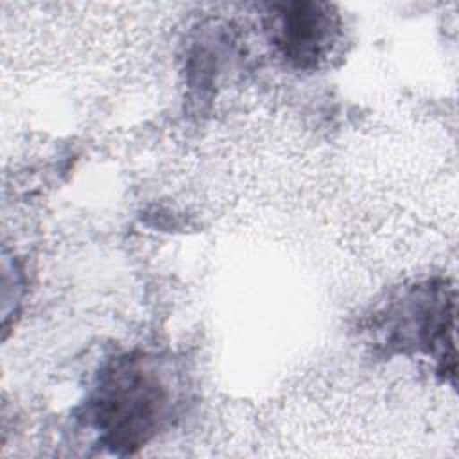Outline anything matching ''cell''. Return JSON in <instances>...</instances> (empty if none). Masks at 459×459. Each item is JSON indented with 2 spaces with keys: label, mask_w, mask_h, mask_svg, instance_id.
<instances>
[{
  "label": "cell",
  "mask_w": 459,
  "mask_h": 459,
  "mask_svg": "<svg viewBox=\"0 0 459 459\" xmlns=\"http://www.w3.org/2000/svg\"><path fill=\"white\" fill-rule=\"evenodd\" d=\"M127 373L124 371L111 384L115 389H104L97 411L99 425L106 427L113 445L122 443L126 446L145 439L161 407L158 385L142 377V371Z\"/></svg>",
  "instance_id": "cell-1"
},
{
  "label": "cell",
  "mask_w": 459,
  "mask_h": 459,
  "mask_svg": "<svg viewBox=\"0 0 459 459\" xmlns=\"http://www.w3.org/2000/svg\"><path fill=\"white\" fill-rule=\"evenodd\" d=\"M317 9V5H298L294 13L283 14L281 18L280 45L299 65L317 61L326 47L330 18Z\"/></svg>",
  "instance_id": "cell-2"
}]
</instances>
